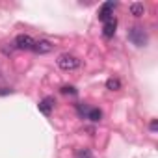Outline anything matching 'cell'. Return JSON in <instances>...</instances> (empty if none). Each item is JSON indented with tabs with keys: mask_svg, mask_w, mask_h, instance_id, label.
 Returning <instances> with one entry per match:
<instances>
[{
	"mask_svg": "<svg viewBox=\"0 0 158 158\" xmlns=\"http://www.w3.org/2000/svg\"><path fill=\"white\" fill-rule=\"evenodd\" d=\"M106 88L110 91H119L121 89V80H119V78H108V80H106Z\"/></svg>",
	"mask_w": 158,
	"mask_h": 158,
	"instance_id": "30bf717a",
	"label": "cell"
},
{
	"mask_svg": "<svg viewBox=\"0 0 158 158\" xmlns=\"http://www.w3.org/2000/svg\"><path fill=\"white\" fill-rule=\"evenodd\" d=\"M56 63H58V67H60L61 71H67V73L80 67V60H78L76 56H73V54H69V52L60 54L58 60H56Z\"/></svg>",
	"mask_w": 158,
	"mask_h": 158,
	"instance_id": "6da1fadb",
	"label": "cell"
},
{
	"mask_svg": "<svg viewBox=\"0 0 158 158\" xmlns=\"http://www.w3.org/2000/svg\"><path fill=\"white\" fill-rule=\"evenodd\" d=\"M76 110H78V114H80L82 117H86L88 112H89V106H86V104H76Z\"/></svg>",
	"mask_w": 158,
	"mask_h": 158,
	"instance_id": "4fadbf2b",
	"label": "cell"
},
{
	"mask_svg": "<svg viewBox=\"0 0 158 158\" xmlns=\"http://www.w3.org/2000/svg\"><path fill=\"white\" fill-rule=\"evenodd\" d=\"M60 91H61L63 95H76V93H78L74 86H63V88H61Z\"/></svg>",
	"mask_w": 158,
	"mask_h": 158,
	"instance_id": "7c38bea8",
	"label": "cell"
},
{
	"mask_svg": "<svg viewBox=\"0 0 158 158\" xmlns=\"http://www.w3.org/2000/svg\"><path fill=\"white\" fill-rule=\"evenodd\" d=\"M115 28H117V19H115V17H112L110 21H106V23H104V26H102V35H104V37H114Z\"/></svg>",
	"mask_w": 158,
	"mask_h": 158,
	"instance_id": "52a82bcc",
	"label": "cell"
},
{
	"mask_svg": "<svg viewBox=\"0 0 158 158\" xmlns=\"http://www.w3.org/2000/svg\"><path fill=\"white\" fill-rule=\"evenodd\" d=\"M13 45H15V48H17V50H34V45H35V39H34L32 35H26V34H21V35H17V37H15V41H13Z\"/></svg>",
	"mask_w": 158,
	"mask_h": 158,
	"instance_id": "3957f363",
	"label": "cell"
},
{
	"mask_svg": "<svg viewBox=\"0 0 158 158\" xmlns=\"http://www.w3.org/2000/svg\"><path fill=\"white\" fill-rule=\"evenodd\" d=\"M52 48H54V45L48 39H39L34 45V52H37V54H48V52H52Z\"/></svg>",
	"mask_w": 158,
	"mask_h": 158,
	"instance_id": "8992f818",
	"label": "cell"
},
{
	"mask_svg": "<svg viewBox=\"0 0 158 158\" xmlns=\"http://www.w3.org/2000/svg\"><path fill=\"white\" fill-rule=\"evenodd\" d=\"M127 37H128V41H130L132 45H136V47H145V45H147V32H145V28H141V26H132V28H128Z\"/></svg>",
	"mask_w": 158,
	"mask_h": 158,
	"instance_id": "7a4b0ae2",
	"label": "cell"
},
{
	"mask_svg": "<svg viewBox=\"0 0 158 158\" xmlns=\"http://www.w3.org/2000/svg\"><path fill=\"white\" fill-rule=\"evenodd\" d=\"M151 130H152V132L158 130V119H152V121H151Z\"/></svg>",
	"mask_w": 158,
	"mask_h": 158,
	"instance_id": "5bb4252c",
	"label": "cell"
},
{
	"mask_svg": "<svg viewBox=\"0 0 158 158\" xmlns=\"http://www.w3.org/2000/svg\"><path fill=\"white\" fill-rule=\"evenodd\" d=\"M128 11H130V15H134V17H141V15L145 13V6H143L141 2H132V4L128 6Z\"/></svg>",
	"mask_w": 158,
	"mask_h": 158,
	"instance_id": "ba28073f",
	"label": "cell"
},
{
	"mask_svg": "<svg viewBox=\"0 0 158 158\" xmlns=\"http://www.w3.org/2000/svg\"><path fill=\"white\" fill-rule=\"evenodd\" d=\"M115 6H117L115 2H106V4H102V8H101V11H99V21H102V23L110 21V19L114 17Z\"/></svg>",
	"mask_w": 158,
	"mask_h": 158,
	"instance_id": "277c9868",
	"label": "cell"
},
{
	"mask_svg": "<svg viewBox=\"0 0 158 158\" xmlns=\"http://www.w3.org/2000/svg\"><path fill=\"white\" fill-rule=\"evenodd\" d=\"M86 119H89V121H93V123H99V121L102 119V112H101L99 108H89Z\"/></svg>",
	"mask_w": 158,
	"mask_h": 158,
	"instance_id": "9c48e42d",
	"label": "cell"
},
{
	"mask_svg": "<svg viewBox=\"0 0 158 158\" xmlns=\"http://www.w3.org/2000/svg\"><path fill=\"white\" fill-rule=\"evenodd\" d=\"M10 93H11L10 88H0V95H10Z\"/></svg>",
	"mask_w": 158,
	"mask_h": 158,
	"instance_id": "9a60e30c",
	"label": "cell"
},
{
	"mask_svg": "<svg viewBox=\"0 0 158 158\" xmlns=\"http://www.w3.org/2000/svg\"><path fill=\"white\" fill-rule=\"evenodd\" d=\"M54 97H45L43 101H39V104H37V108H39V112L43 114V115H50L52 114V110H54Z\"/></svg>",
	"mask_w": 158,
	"mask_h": 158,
	"instance_id": "5b68a950",
	"label": "cell"
},
{
	"mask_svg": "<svg viewBox=\"0 0 158 158\" xmlns=\"http://www.w3.org/2000/svg\"><path fill=\"white\" fill-rule=\"evenodd\" d=\"M74 158H93V154H91V151L89 149H80L76 152V156Z\"/></svg>",
	"mask_w": 158,
	"mask_h": 158,
	"instance_id": "8fae6325",
	"label": "cell"
}]
</instances>
